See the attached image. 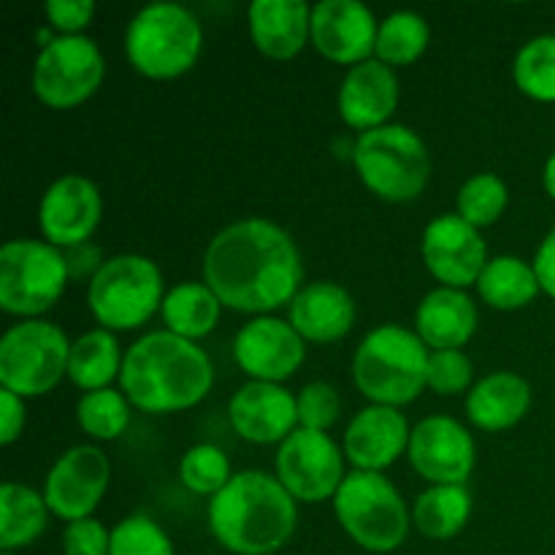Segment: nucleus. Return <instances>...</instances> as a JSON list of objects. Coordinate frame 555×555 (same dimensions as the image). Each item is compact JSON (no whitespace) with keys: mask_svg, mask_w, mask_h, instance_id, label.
Returning <instances> with one entry per match:
<instances>
[{"mask_svg":"<svg viewBox=\"0 0 555 555\" xmlns=\"http://www.w3.org/2000/svg\"><path fill=\"white\" fill-rule=\"evenodd\" d=\"M356 323V304L334 282H312L291 301V325L309 341H336Z\"/></svg>","mask_w":555,"mask_h":555,"instance_id":"obj_22","label":"nucleus"},{"mask_svg":"<svg viewBox=\"0 0 555 555\" xmlns=\"http://www.w3.org/2000/svg\"><path fill=\"white\" fill-rule=\"evenodd\" d=\"M410 464L434 486H464L475 469V439L453 417H426L412 428Z\"/></svg>","mask_w":555,"mask_h":555,"instance_id":"obj_14","label":"nucleus"},{"mask_svg":"<svg viewBox=\"0 0 555 555\" xmlns=\"http://www.w3.org/2000/svg\"><path fill=\"white\" fill-rule=\"evenodd\" d=\"M377 22L358 0H323L312 9V41L334 63L361 65L377 52Z\"/></svg>","mask_w":555,"mask_h":555,"instance_id":"obj_17","label":"nucleus"},{"mask_svg":"<svg viewBox=\"0 0 555 555\" xmlns=\"http://www.w3.org/2000/svg\"><path fill=\"white\" fill-rule=\"evenodd\" d=\"M25 426V404L16 393L3 388V434H0V442L11 444L22 434Z\"/></svg>","mask_w":555,"mask_h":555,"instance_id":"obj_43","label":"nucleus"},{"mask_svg":"<svg viewBox=\"0 0 555 555\" xmlns=\"http://www.w3.org/2000/svg\"><path fill=\"white\" fill-rule=\"evenodd\" d=\"M531 406V388L513 372H499L480 379L469 390L466 415L482 431H504L524 421Z\"/></svg>","mask_w":555,"mask_h":555,"instance_id":"obj_25","label":"nucleus"},{"mask_svg":"<svg viewBox=\"0 0 555 555\" xmlns=\"http://www.w3.org/2000/svg\"><path fill=\"white\" fill-rule=\"evenodd\" d=\"M209 356L171 331H152L128 350L119 372L125 396L144 412H179L211 388Z\"/></svg>","mask_w":555,"mask_h":555,"instance_id":"obj_2","label":"nucleus"},{"mask_svg":"<svg viewBox=\"0 0 555 555\" xmlns=\"http://www.w3.org/2000/svg\"><path fill=\"white\" fill-rule=\"evenodd\" d=\"M47 499L33 488L5 482L0 491V551L14 553L33 545L47 529Z\"/></svg>","mask_w":555,"mask_h":555,"instance_id":"obj_26","label":"nucleus"},{"mask_svg":"<svg viewBox=\"0 0 555 555\" xmlns=\"http://www.w3.org/2000/svg\"><path fill=\"white\" fill-rule=\"evenodd\" d=\"M108 555H173V545L155 520L146 515H130L114 526Z\"/></svg>","mask_w":555,"mask_h":555,"instance_id":"obj_36","label":"nucleus"},{"mask_svg":"<svg viewBox=\"0 0 555 555\" xmlns=\"http://www.w3.org/2000/svg\"><path fill=\"white\" fill-rule=\"evenodd\" d=\"M545 190H547V195H553L555 198V152L547 157V163H545Z\"/></svg>","mask_w":555,"mask_h":555,"instance_id":"obj_44","label":"nucleus"},{"mask_svg":"<svg viewBox=\"0 0 555 555\" xmlns=\"http://www.w3.org/2000/svg\"><path fill=\"white\" fill-rule=\"evenodd\" d=\"M472 385V361L461 350H434L428 361V388L455 396Z\"/></svg>","mask_w":555,"mask_h":555,"instance_id":"obj_38","label":"nucleus"},{"mask_svg":"<svg viewBox=\"0 0 555 555\" xmlns=\"http://www.w3.org/2000/svg\"><path fill=\"white\" fill-rule=\"evenodd\" d=\"M0 555H14V553H0Z\"/></svg>","mask_w":555,"mask_h":555,"instance_id":"obj_45","label":"nucleus"},{"mask_svg":"<svg viewBox=\"0 0 555 555\" xmlns=\"http://www.w3.org/2000/svg\"><path fill=\"white\" fill-rule=\"evenodd\" d=\"M101 220V193L79 173L60 177L43 193L38 225L54 247H79L90 242Z\"/></svg>","mask_w":555,"mask_h":555,"instance_id":"obj_16","label":"nucleus"},{"mask_svg":"<svg viewBox=\"0 0 555 555\" xmlns=\"http://www.w3.org/2000/svg\"><path fill=\"white\" fill-rule=\"evenodd\" d=\"M68 266L54 244L20 238L0 249V307L9 314L36 318L65 291Z\"/></svg>","mask_w":555,"mask_h":555,"instance_id":"obj_9","label":"nucleus"},{"mask_svg":"<svg viewBox=\"0 0 555 555\" xmlns=\"http://www.w3.org/2000/svg\"><path fill=\"white\" fill-rule=\"evenodd\" d=\"M426 269L444 282V287H466L480 280L488 266V249L475 225L455 215H442L428 222L423 233Z\"/></svg>","mask_w":555,"mask_h":555,"instance_id":"obj_15","label":"nucleus"},{"mask_svg":"<svg viewBox=\"0 0 555 555\" xmlns=\"http://www.w3.org/2000/svg\"><path fill=\"white\" fill-rule=\"evenodd\" d=\"M182 482L201 496H217L231 482V464L228 455L215 444H195L182 455L179 464Z\"/></svg>","mask_w":555,"mask_h":555,"instance_id":"obj_35","label":"nucleus"},{"mask_svg":"<svg viewBox=\"0 0 555 555\" xmlns=\"http://www.w3.org/2000/svg\"><path fill=\"white\" fill-rule=\"evenodd\" d=\"M477 291L493 309H520L534 301L540 293V280L534 266L524 263L515 255H499L482 269Z\"/></svg>","mask_w":555,"mask_h":555,"instance_id":"obj_28","label":"nucleus"},{"mask_svg":"<svg viewBox=\"0 0 555 555\" xmlns=\"http://www.w3.org/2000/svg\"><path fill=\"white\" fill-rule=\"evenodd\" d=\"M228 417L238 437L255 444L285 442L298 423V399L276 383H247L233 393Z\"/></svg>","mask_w":555,"mask_h":555,"instance_id":"obj_19","label":"nucleus"},{"mask_svg":"<svg viewBox=\"0 0 555 555\" xmlns=\"http://www.w3.org/2000/svg\"><path fill=\"white\" fill-rule=\"evenodd\" d=\"M68 358L70 345L57 325L27 320L0 341V383L20 399L49 393L68 372Z\"/></svg>","mask_w":555,"mask_h":555,"instance_id":"obj_10","label":"nucleus"},{"mask_svg":"<svg viewBox=\"0 0 555 555\" xmlns=\"http://www.w3.org/2000/svg\"><path fill=\"white\" fill-rule=\"evenodd\" d=\"M65 555H108L112 553V534L101 520H74L63 531Z\"/></svg>","mask_w":555,"mask_h":555,"instance_id":"obj_39","label":"nucleus"},{"mask_svg":"<svg viewBox=\"0 0 555 555\" xmlns=\"http://www.w3.org/2000/svg\"><path fill=\"white\" fill-rule=\"evenodd\" d=\"M112 477L106 453L92 444L70 448L57 459L47 477L43 499L47 507L63 520H85L103 499Z\"/></svg>","mask_w":555,"mask_h":555,"instance_id":"obj_13","label":"nucleus"},{"mask_svg":"<svg viewBox=\"0 0 555 555\" xmlns=\"http://www.w3.org/2000/svg\"><path fill=\"white\" fill-rule=\"evenodd\" d=\"M201 43L204 33L198 20L179 3L144 5L125 33L130 65L150 79H173L193 68Z\"/></svg>","mask_w":555,"mask_h":555,"instance_id":"obj_5","label":"nucleus"},{"mask_svg":"<svg viewBox=\"0 0 555 555\" xmlns=\"http://www.w3.org/2000/svg\"><path fill=\"white\" fill-rule=\"evenodd\" d=\"M417 336L434 350H459L475 336L477 309L459 287H437L417 307Z\"/></svg>","mask_w":555,"mask_h":555,"instance_id":"obj_24","label":"nucleus"},{"mask_svg":"<svg viewBox=\"0 0 555 555\" xmlns=\"http://www.w3.org/2000/svg\"><path fill=\"white\" fill-rule=\"evenodd\" d=\"M301 274L296 242L280 225L260 217L233 222L217 233L204 258L206 285L220 304L249 314L291 304Z\"/></svg>","mask_w":555,"mask_h":555,"instance_id":"obj_1","label":"nucleus"},{"mask_svg":"<svg viewBox=\"0 0 555 555\" xmlns=\"http://www.w3.org/2000/svg\"><path fill=\"white\" fill-rule=\"evenodd\" d=\"M534 271L537 280H540V291H545L547 296L555 298V228L547 233L540 249H537Z\"/></svg>","mask_w":555,"mask_h":555,"instance_id":"obj_42","label":"nucleus"},{"mask_svg":"<svg viewBox=\"0 0 555 555\" xmlns=\"http://www.w3.org/2000/svg\"><path fill=\"white\" fill-rule=\"evenodd\" d=\"M76 417H79V426L90 437L117 439L128 428L130 410L122 393H117L112 388H103L81 396L79 406H76Z\"/></svg>","mask_w":555,"mask_h":555,"instance_id":"obj_33","label":"nucleus"},{"mask_svg":"<svg viewBox=\"0 0 555 555\" xmlns=\"http://www.w3.org/2000/svg\"><path fill=\"white\" fill-rule=\"evenodd\" d=\"M296 499L266 472H238L209 502V529L225 551L271 555L296 531Z\"/></svg>","mask_w":555,"mask_h":555,"instance_id":"obj_3","label":"nucleus"},{"mask_svg":"<svg viewBox=\"0 0 555 555\" xmlns=\"http://www.w3.org/2000/svg\"><path fill=\"white\" fill-rule=\"evenodd\" d=\"M103 54L85 36H57L43 43L33 65V92L52 108L79 106L103 81Z\"/></svg>","mask_w":555,"mask_h":555,"instance_id":"obj_11","label":"nucleus"},{"mask_svg":"<svg viewBox=\"0 0 555 555\" xmlns=\"http://www.w3.org/2000/svg\"><path fill=\"white\" fill-rule=\"evenodd\" d=\"M95 14L92 0H49L47 16L52 27H57L63 36H76V30L87 25Z\"/></svg>","mask_w":555,"mask_h":555,"instance_id":"obj_40","label":"nucleus"},{"mask_svg":"<svg viewBox=\"0 0 555 555\" xmlns=\"http://www.w3.org/2000/svg\"><path fill=\"white\" fill-rule=\"evenodd\" d=\"M352 160L361 182L374 195L393 204L417 198L431 177L426 144L406 125H383L361 133Z\"/></svg>","mask_w":555,"mask_h":555,"instance_id":"obj_6","label":"nucleus"},{"mask_svg":"<svg viewBox=\"0 0 555 555\" xmlns=\"http://www.w3.org/2000/svg\"><path fill=\"white\" fill-rule=\"evenodd\" d=\"M122 372V363H119V345L114 339L112 331L95 328L87 331L85 336L70 345V358H68V377L74 379V385L85 390H103L108 388L117 374Z\"/></svg>","mask_w":555,"mask_h":555,"instance_id":"obj_29","label":"nucleus"},{"mask_svg":"<svg viewBox=\"0 0 555 555\" xmlns=\"http://www.w3.org/2000/svg\"><path fill=\"white\" fill-rule=\"evenodd\" d=\"M276 480L307 504L336 496L345 482V459L325 431L296 428L276 453Z\"/></svg>","mask_w":555,"mask_h":555,"instance_id":"obj_12","label":"nucleus"},{"mask_svg":"<svg viewBox=\"0 0 555 555\" xmlns=\"http://www.w3.org/2000/svg\"><path fill=\"white\" fill-rule=\"evenodd\" d=\"M396 103H399V79L390 65L366 60L347 70L339 90V114L350 128L363 133L383 128L385 119L396 112Z\"/></svg>","mask_w":555,"mask_h":555,"instance_id":"obj_21","label":"nucleus"},{"mask_svg":"<svg viewBox=\"0 0 555 555\" xmlns=\"http://www.w3.org/2000/svg\"><path fill=\"white\" fill-rule=\"evenodd\" d=\"M255 47L274 60H291L312 36V11L304 0H255L249 5Z\"/></svg>","mask_w":555,"mask_h":555,"instance_id":"obj_23","label":"nucleus"},{"mask_svg":"<svg viewBox=\"0 0 555 555\" xmlns=\"http://www.w3.org/2000/svg\"><path fill=\"white\" fill-rule=\"evenodd\" d=\"M63 255H65V266H68V276H74V280H85V276H90L92 282L98 271L103 269V263H106V260L101 258V249L90 242L79 244V247H68Z\"/></svg>","mask_w":555,"mask_h":555,"instance_id":"obj_41","label":"nucleus"},{"mask_svg":"<svg viewBox=\"0 0 555 555\" xmlns=\"http://www.w3.org/2000/svg\"><path fill=\"white\" fill-rule=\"evenodd\" d=\"M515 85L534 101H555V36H537L518 52Z\"/></svg>","mask_w":555,"mask_h":555,"instance_id":"obj_32","label":"nucleus"},{"mask_svg":"<svg viewBox=\"0 0 555 555\" xmlns=\"http://www.w3.org/2000/svg\"><path fill=\"white\" fill-rule=\"evenodd\" d=\"M341 401L334 385L309 383L298 396V423L309 431H325L339 421Z\"/></svg>","mask_w":555,"mask_h":555,"instance_id":"obj_37","label":"nucleus"},{"mask_svg":"<svg viewBox=\"0 0 555 555\" xmlns=\"http://www.w3.org/2000/svg\"><path fill=\"white\" fill-rule=\"evenodd\" d=\"M472 496L466 486H434L415 502L412 518L428 540H450L466 526Z\"/></svg>","mask_w":555,"mask_h":555,"instance_id":"obj_30","label":"nucleus"},{"mask_svg":"<svg viewBox=\"0 0 555 555\" xmlns=\"http://www.w3.org/2000/svg\"><path fill=\"white\" fill-rule=\"evenodd\" d=\"M341 529L372 553L401 547L410 531V513L401 493L379 472H350L334 496Z\"/></svg>","mask_w":555,"mask_h":555,"instance_id":"obj_7","label":"nucleus"},{"mask_svg":"<svg viewBox=\"0 0 555 555\" xmlns=\"http://www.w3.org/2000/svg\"><path fill=\"white\" fill-rule=\"evenodd\" d=\"M507 206V184L496 173H477L459 190V217L469 225L486 228L502 217Z\"/></svg>","mask_w":555,"mask_h":555,"instance_id":"obj_34","label":"nucleus"},{"mask_svg":"<svg viewBox=\"0 0 555 555\" xmlns=\"http://www.w3.org/2000/svg\"><path fill=\"white\" fill-rule=\"evenodd\" d=\"M426 341L401 325H379L361 341L352 361L356 385L383 406L410 404L428 385Z\"/></svg>","mask_w":555,"mask_h":555,"instance_id":"obj_4","label":"nucleus"},{"mask_svg":"<svg viewBox=\"0 0 555 555\" xmlns=\"http://www.w3.org/2000/svg\"><path fill=\"white\" fill-rule=\"evenodd\" d=\"M410 426L396 406L374 404L358 412L345 434V453L361 472H379L410 450Z\"/></svg>","mask_w":555,"mask_h":555,"instance_id":"obj_20","label":"nucleus"},{"mask_svg":"<svg viewBox=\"0 0 555 555\" xmlns=\"http://www.w3.org/2000/svg\"><path fill=\"white\" fill-rule=\"evenodd\" d=\"M428 25L415 11H396L379 25L377 54L385 65H410L426 52Z\"/></svg>","mask_w":555,"mask_h":555,"instance_id":"obj_31","label":"nucleus"},{"mask_svg":"<svg viewBox=\"0 0 555 555\" xmlns=\"http://www.w3.org/2000/svg\"><path fill=\"white\" fill-rule=\"evenodd\" d=\"M160 309L168 331L190 341L211 334L220 320V298L209 285H201V282H184V285L173 287L163 298Z\"/></svg>","mask_w":555,"mask_h":555,"instance_id":"obj_27","label":"nucleus"},{"mask_svg":"<svg viewBox=\"0 0 555 555\" xmlns=\"http://www.w3.org/2000/svg\"><path fill=\"white\" fill-rule=\"evenodd\" d=\"M238 366L258 383H280L304 363V336L291 323L258 318L238 331L233 341Z\"/></svg>","mask_w":555,"mask_h":555,"instance_id":"obj_18","label":"nucleus"},{"mask_svg":"<svg viewBox=\"0 0 555 555\" xmlns=\"http://www.w3.org/2000/svg\"><path fill=\"white\" fill-rule=\"evenodd\" d=\"M87 301L106 331L139 328L163 307L160 269L144 255L108 258L90 282Z\"/></svg>","mask_w":555,"mask_h":555,"instance_id":"obj_8","label":"nucleus"}]
</instances>
